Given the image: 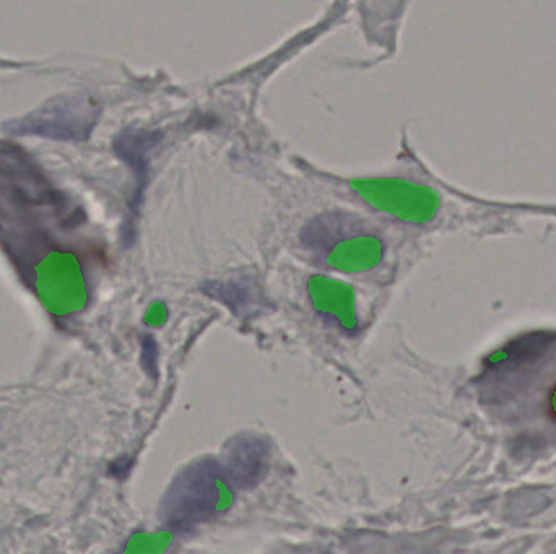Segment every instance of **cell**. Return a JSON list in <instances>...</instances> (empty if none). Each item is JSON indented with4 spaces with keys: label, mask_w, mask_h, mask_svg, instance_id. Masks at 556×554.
Instances as JSON below:
<instances>
[{
    "label": "cell",
    "mask_w": 556,
    "mask_h": 554,
    "mask_svg": "<svg viewBox=\"0 0 556 554\" xmlns=\"http://www.w3.org/2000/svg\"><path fill=\"white\" fill-rule=\"evenodd\" d=\"M301 243L314 259L343 273H365L384 257V241L365 221L345 211H327L311 220Z\"/></svg>",
    "instance_id": "1"
},
{
    "label": "cell",
    "mask_w": 556,
    "mask_h": 554,
    "mask_svg": "<svg viewBox=\"0 0 556 554\" xmlns=\"http://www.w3.org/2000/svg\"><path fill=\"white\" fill-rule=\"evenodd\" d=\"M220 468L211 459L182 468L162 500L160 519L173 532H189L211 520L220 503Z\"/></svg>",
    "instance_id": "2"
},
{
    "label": "cell",
    "mask_w": 556,
    "mask_h": 554,
    "mask_svg": "<svg viewBox=\"0 0 556 554\" xmlns=\"http://www.w3.org/2000/svg\"><path fill=\"white\" fill-rule=\"evenodd\" d=\"M350 185L366 204L405 223H427L438 210V197L431 189L405 179H355Z\"/></svg>",
    "instance_id": "3"
},
{
    "label": "cell",
    "mask_w": 556,
    "mask_h": 554,
    "mask_svg": "<svg viewBox=\"0 0 556 554\" xmlns=\"http://www.w3.org/2000/svg\"><path fill=\"white\" fill-rule=\"evenodd\" d=\"M270 448L266 439L256 435H241L225 448L218 468L220 478L231 490H253L266 477Z\"/></svg>",
    "instance_id": "4"
},
{
    "label": "cell",
    "mask_w": 556,
    "mask_h": 554,
    "mask_svg": "<svg viewBox=\"0 0 556 554\" xmlns=\"http://www.w3.org/2000/svg\"><path fill=\"white\" fill-rule=\"evenodd\" d=\"M307 295L320 314L332 319L340 327H355L356 302L352 286L330 276L314 275L307 282Z\"/></svg>",
    "instance_id": "5"
},
{
    "label": "cell",
    "mask_w": 556,
    "mask_h": 554,
    "mask_svg": "<svg viewBox=\"0 0 556 554\" xmlns=\"http://www.w3.org/2000/svg\"><path fill=\"white\" fill-rule=\"evenodd\" d=\"M134 462L129 458L117 459L111 464L110 475L114 478H126L129 475L130 468H132Z\"/></svg>",
    "instance_id": "6"
},
{
    "label": "cell",
    "mask_w": 556,
    "mask_h": 554,
    "mask_svg": "<svg viewBox=\"0 0 556 554\" xmlns=\"http://www.w3.org/2000/svg\"><path fill=\"white\" fill-rule=\"evenodd\" d=\"M166 314H168V311H166L163 302H153V305L150 306L149 311H147V322L155 325L162 324L166 319Z\"/></svg>",
    "instance_id": "7"
},
{
    "label": "cell",
    "mask_w": 556,
    "mask_h": 554,
    "mask_svg": "<svg viewBox=\"0 0 556 554\" xmlns=\"http://www.w3.org/2000/svg\"><path fill=\"white\" fill-rule=\"evenodd\" d=\"M156 348L155 345L150 340H146L143 344V363H146L147 371L149 373H155L156 371Z\"/></svg>",
    "instance_id": "8"
},
{
    "label": "cell",
    "mask_w": 556,
    "mask_h": 554,
    "mask_svg": "<svg viewBox=\"0 0 556 554\" xmlns=\"http://www.w3.org/2000/svg\"><path fill=\"white\" fill-rule=\"evenodd\" d=\"M548 409H551L552 415H554L556 418V386L554 387V390H552L551 402H548Z\"/></svg>",
    "instance_id": "9"
}]
</instances>
